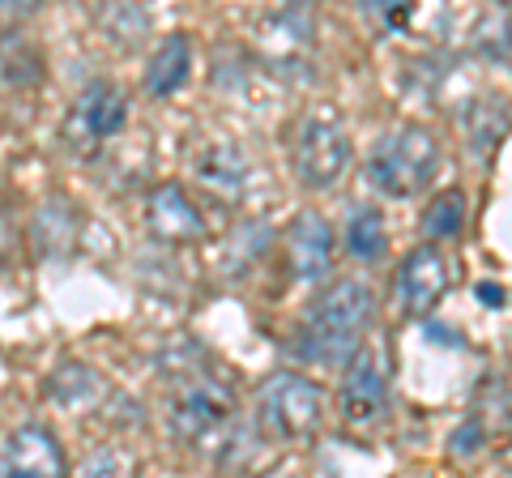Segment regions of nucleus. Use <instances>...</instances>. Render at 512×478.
Returning a JSON list of instances; mask_svg holds the SVG:
<instances>
[{"mask_svg":"<svg viewBox=\"0 0 512 478\" xmlns=\"http://www.w3.org/2000/svg\"><path fill=\"white\" fill-rule=\"evenodd\" d=\"M376 325V291L363 278H338L303 308L291 350L312 368H346Z\"/></svg>","mask_w":512,"mask_h":478,"instance_id":"1","label":"nucleus"},{"mask_svg":"<svg viewBox=\"0 0 512 478\" xmlns=\"http://www.w3.org/2000/svg\"><path fill=\"white\" fill-rule=\"evenodd\" d=\"M440 171V141L423 124H397L389 129L372 150H367L363 175L380 197L406 201L427 193V184Z\"/></svg>","mask_w":512,"mask_h":478,"instance_id":"2","label":"nucleus"},{"mask_svg":"<svg viewBox=\"0 0 512 478\" xmlns=\"http://www.w3.org/2000/svg\"><path fill=\"white\" fill-rule=\"evenodd\" d=\"M167 427L184 449L222 453L227 440L235 436V427H239L235 389L222 385V380H214V376L184 380V385L175 389L171 406H167Z\"/></svg>","mask_w":512,"mask_h":478,"instance_id":"3","label":"nucleus"},{"mask_svg":"<svg viewBox=\"0 0 512 478\" xmlns=\"http://www.w3.org/2000/svg\"><path fill=\"white\" fill-rule=\"evenodd\" d=\"M291 163L303 188L312 193H329L342 184V175L350 167V133L346 120L333 107H312L299 120L295 141H291Z\"/></svg>","mask_w":512,"mask_h":478,"instance_id":"4","label":"nucleus"},{"mask_svg":"<svg viewBox=\"0 0 512 478\" xmlns=\"http://www.w3.org/2000/svg\"><path fill=\"white\" fill-rule=\"evenodd\" d=\"M256 410L274 440H303L325 419V389L303 372H274L256 393Z\"/></svg>","mask_w":512,"mask_h":478,"instance_id":"5","label":"nucleus"},{"mask_svg":"<svg viewBox=\"0 0 512 478\" xmlns=\"http://www.w3.org/2000/svg\"><path fill=\"white\" fill-rule=\"evenodd\" d=\"M338 414L350 432H380L393 414V380L389 363L376 346H363L355 359L346 363L342 389H338Z\"/></svg>","mask_w":512,"mask_h":478,"instance_id":"6","label":"nucleus"},{"mask_svg":"<svg viewBox=\"0 0 512 478\" xmlns=\"http://www.w3.org/2000/svg\"><path fill=\"white\" fill-rule=\"evenodd\" d=\"M128 124V94L116 82H90L73 99L69 116H64V146L82 158H94L107 141H116Z\"/></svg>","mask_w":512,"mask_h":478,"instance_id":"7","label":"nucleus"},{"mask_svg":"<svg viewBox=\"0 0 512 478\" xmlns=\"http://www.w3.org/2000/svg\"><path fill=\"white\" fill-rule=\"evenodd\" d=\"M256 52L274 73L291 77L312 60L316 43V13L308 5H278L256 18Z\"/></svg>","mask_w":512,"mask_h":478,"instance_id":"8","label":"nucleus"},{"mask_svg":"<svg viewBox=\"0 0 512 478\" xmlns=\"http://www.w3.org/2000/svg\"><path fill=\"white\" fill-rule=\"evenodd\" d=\"M448 291V261L436 244H419L414 252H406L402 265H397V278H393V299H397V312L419 321V316H431L436 304Z\"/></svg>","mask_w":512,"mask_h":478,"instance_id":"9","label":"nucleus"},{"mask_svg":"<svg viewBox=\"0 0 512 478\" xmlns=\"http://www.w3.org/2000/svg\"><path fill=\"white\" fill-rule=\"evenodd\" d=\"M188 171L201 188H210L222 201H239L252 184V158L244 154V146L235 137H210L201 146H192Z\"/></svg>","mask_w":512,"mask_h":478,"instance_id":"10","label":"nucleus"},{"mask_svg":"<svg viewBox=\"0 0 512 478\" xmlns=\"http://www.w3.org/2000/svg\"><path fill=\"white\" fill-rule=\"evenodd\" d=\"M0 478H69V461L52 427H13L0 449Z\"/></svg>","mask_w":512,"mask_h":478,"instance_id":"11","label":"nucleus"},{"mask_svg":"<svg viewBox=\"0 0 512 478\" xmlns=\"http://www.w3.org/2000/svg\"><path fill=\"white\" fill-rule=\"evenodd\" d=\"M146 231L150 239L167 248H184V244H201L205 239V214L192 205L184 184H158L146 197Z\"/></svg>","mask_w":512,"mask_h":478,"instance_id":"12","label":"nucleus"},{"mask_svg":"<svg viewBox=\"0 0 512 478\" xmlns=\"http://www.w3.org/2000/svg\"><path fill=\"white\" fill-rule=\"evenodd\" d=\"M333 257H338V239H333V227L329 218L320 210H303L291 231H286V261H291V274L299 282H325L329 269H333Z\"/></svg>","mask_w":512,"mask_h":478,"instance_id":"13","label":"nucleus"},{"mask_svg":"<svg viewBox=\"0 0 512 478\" xmlns=\"http://www.w3.org/2000/svg\"><path fill=\"white\" fill-rule=\"evenodd\" d=\"M47 397L69 414H94L111 397V389L90 363H60V368L47 376Z\"/></svg>","mask_w":512,"mask_h":478,"instance_id":"14","label":"nucleus"},{"mask_svg":"<svg viewBox=\"0 0 512 478\" xmlns=\"http://www.w3.org/2000/svg\"><path fill=\"white\" fill-rule=\"evenodd\" d=\"M188 73H192V39L175 30V35H167L150 52L141 86H146V94H154V99H171V94H180L188 86Z\"/></svg>","mask_w":512,"mask_h":478,"instance_id":"15","label":"nucleus"},{"mask_svg":"<svg viewBox=\"0 0 512 478\" xmlns=\"http://www.w3.org/2000/svg\"><path fill=\"white\" fill-rule=\"evenodd\" d=\"M342 244L359 265L384 261V252H389V227H384V214L376 205H367V201L350 205L342 222Z\"/></svg>","mask_w":512,"mask_h":478,"instance_id":"16","label":"nucleus"},{"mask_svg":"<svg viewBox=\"0 0 512 478\" xmlns=\"http://www.w3.org/2000/svg\"><path fill=\"white\" fill-rule=\"evenodd\" d=\"M77 231H82V214L73 210L64 197L47 201L35 214V227H30V244L39 248V257H64L77 244Z\"/></svg>","mask_w":512,"mask_h":478,"instance_id":"17","label":"nucleus"},{"mask_svg":"<svg viewBox=\"0 0 512 478\" xmlns=\"http://www.w3.org/2000/svg\"><path fill=\"white\" fill-rule=\"evenodd\" d=\"M274 244V227H269L265 218H248L239 222V227L227 235V244H222V265L235 269V274H248Z\"/></svg>","mask_w":512,"mask_h":478,"instance_id":"18","label":"nucleus"},{"mask_svg":"<svg viewBox=\"0 0 512 478\" xmlns=\"http://www.w3.org/2000/svg\"><path fill=\"white\" fill-rule=\"evenodd\" d=\"M504 129H508V107H504V99H478L474 107H466V137H470V150L474 154L487 158L491 150H500Z\"/></svg>","mask_w":512,"mask_h":478,"instance_id":"19","label":"nucleus"},{"mask_svg":"<svg viewBox=\"0 0 512 478\" xmlns=\"http://www.w3.org/2000/svg\"><path fill=\"white\" fill-rule=\"evenodd\" d=\"M419 227L427 239H457L466 231V193L461 188H444L427 201V210L419 218Z\"/></svg>","mask_w":512,"mask_h":478,"instance_id":"20","label":"nucleus"},{"mask_svg":"<svg viewBox=\"0 0 512 478\" xmlns=\"http://www.w3.org/2000/svg\"><path fill=\"white\" fill-rule=\"evenodd\" d=\"M73 478H137V457L124 444H99L82 457Z\"/></svg>","mask_w":512,"mask_h":478,"instance_id":"21","label":"nucleus"},{"mask_svg":"<svg viewBox=\"0 0 512 478\" xmlns=\"http://www.w3.org/2000/svg\"><path fill=\"white\" fill-rule=\"evenodd\" d=\"M487 436H491V427H487L483 419H478V414H470V419L453 432V440H448V449H453L457 457H474V453L487 444Z\"/></svg>","mask_w":512,"mask_h":478,"instance_id":"22","label":"nucleus"},{"mask_svg":"<svg viewBox=\"0 0 512 478\" xmlns=\"http://www.w3.org/2000/svg\"><path fill=\"white\" fill-rule=\"evenodd\" d=\"M99 18L111 26V35H116V43L124 39L128 43V35H133V30H146V9H133V5H120V9H103Z\"/></svg>","mask_w":512,"mask_h":478,"instance_id":"23","label":"nucleus"},{"mask_svg":"<svg viewBox=\"0 0 512 478\" xmlns=\"http://www.w3.org/2000/svg\"><path fill=\"white\" fill-rule=\"evenodd\" d=\"M367 13H376V18L389 26V30H397V26H406V18H410V5H367Z\"/></svg>","mask_w":512,"mask_h":478,"instance_id":"24","label":"nucleus"},{"mask_svg":"<svg viewBox=\"0 0 512 478\" xmlns=\"http://www.w3.org/2000/svg\"><path fill=\"white\" fill-rule=\"evenodd\" d=\"M13 244H18V231H13V222H9V214L0 210V265H5V257L13 252Z\"/></svg>","mask_w":512,"mask_h":478,"instance_id":"25","label":"nucleus"},{"mask_svg":"<svg viewBox=\"0 0 512 478\" xmlns=\"http://www.w3.org/2000/svg\"><path fill=\"white\" fill-rule=\"evenodd\" d=\"M478 295H483L487 304H500V299H504V291H500V286H478Z\"/></svg>","mask_w":512,"mask_h":478,"instance_id":"26","label":"nucleus"}]
</instances>
